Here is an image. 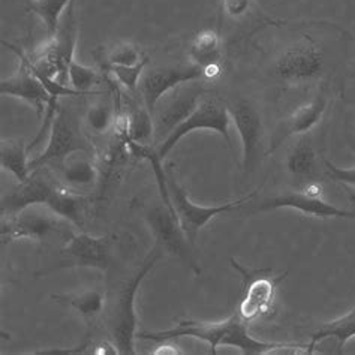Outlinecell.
<instances>
[{
    "mask_svg": "<svg viewBox=\"0 0 355 355\" xmlns=\"http://www.w3.org/2000/svg\"><path fill=\"white\" fill-rule=\"evenodd\" d=\"M139 339L166 342L177 338H193L210 345L211 354H216V348L220 345L239 348L246 355H263L279 349L288 348H306L307 345L300 343H275L261 342L252 338L248 330V322L240 315H231L225 321L220 322H200V321H180L177 327L162 331L139 333Z\"/></svg>",
    "mask_w": 355,
    "mask_h": 355,
    "instance_id": "1",
    "label": "cell"
},
{
    "mask_svg": "<svg viewBox=\"0 0 355 355\" xmlns=\"http://www.w3.org/2000/svg\"><path fill=\"white\" fill-rule=\"evenodd\" d=\"M161 249L156 245L146 257L137 272L120 285L119 291L108 309V330L114 347L121 355H134L138 318L135 312V295L148 272L156 266Z\"/></svg>",
    "mask_w": 355,
    "mask_h": 355,
    "instance_id": "2",
    "label": "cell"
},
{
    "mask_svg": "<svg viewBox=\"0 0 355 355\" xmlns=\"http://www.w3.org/2000/svg\"><path fill=\"white\" fill-rule=\"evenodd\" d=\"M83 130L80 120L72 113V110L64 108L60 104L58 114L53 120L46 148L40 156L32 159L31 170L33 171L45 166L54 171L64 162V159L77 152L95 155L93 146Z\"/></svg>",
    "mask_w": 355,
    "mask_h": 355,
    "instance_id": "3",
    "label": "cell"
},
{
    "mask_svg": "<svg viewBox=\"0 0 355 355\" xmlns=\"http://www.w3.org/2000/svg\"><path fill=\"white\" fill-rule=\"evenodd\" d=\"M68 220L55 214L49 205L33 204L9 216H3L2 220V243L17 240L44 241L51 236H63L69 239L73 232L68 230Z\"/></svg>",
    "mask_w": 355,
    "mask_h": 355,
    "instance_id": "4",
    "label": "cell"
},
{
    "mask_svg": "<svg viewBox=\"0 0 355 355\" xmlns=\"http://www.w3.org/2000/svg\"><path fill=\"white\" fill-rule=\"evenodd\" d=\"M143 216L156 240V246L179 259L195 275H200L201 270L192 255V245L186 237L175 211L165 205L164 201H155L143 205Z\"/></svg>",
    "mask_w": 355,
    "mask_h": 355,
    "instance_id": "5",
    "label": "cell"
},
{
    "mask_svg": "<svg viewBox=\"0 0 355 355\" xmlns=\"http://www.w3.org/2000/svg\"><path fill=\"white\" fill-rule=\"evenodd\" d=\"M204 87L198 80L183 83L173 90L166 92L165 95L156 102L152 113L153 117V141L155 147L161 144L164 139L173 132L175 126L189 117L193 110L198 107L200 101L204 96Z\"/></svg>",
    "mask_w": 355,
    "mask_h": 355,
    "instance_id": "6",
    "label": "cell"
},
{
    "mask_svg": "<svg viewBox=\"0 0 355 355\" xmlns=\"http://www.w3.org/2000/svg\"><path fill=\"white\" fill-rule=\"evenodd\" d=\"M230 121L231 114L228 104L216 96H202L198 107L193 110V113L189 117H186L179 126H175L173 132L156 147L157 153L164 159L183 137L198 129L216 130L218 134L225 138L227 144L231 147L232 141L230 135Z\"/></svg>",
    "mask_w": 355,
    "mask_h": 355,
    "instance_id": "7",
    "label": "cell"
},
{
    "mask_svg": "<svg viewBox=\"0 0 355 355\" xmlns=\"http://www.w3.org/2000/svg\"><path fill=\"white\" fill-rule=\"evenodd\" d=\"M166 175H168V180H166L168 192H170V198L174 205L175 214L177 218H179V222L184 231V234L188 237L192 246L195 245V240H197L201 228L207 225L213 218L234 210L243 204H248L252 198L255 197V192H252L250 195H248V197L239 198L236 201H230L220 205H211V207H204V205H197L189 200L188 193H186V191L179 184V182L175 180V175L171 170L166 171Z\"/></svg>",
    "mask_w": 355,
    "mask_h": 355,
    "instance_id": "8",
    "label": "cell"
},
{
    "mask_svg": "<svg viewBox=\"0 0 355 355\" xmlns=\"http://www.w3.org/2000/svg\"><path fill=\"white\" fill-rule=\"evenodd\" d=\"M231 120L239 132L243 150V171L255 173L264 156V125L259 110L254 102L237 98L228 104Z\"/></svg>",
    "mask_w": 355,
    "mask_h": 355,
    "instance_id": "9",
    "label": "cell"
},
{
    "mask_svg": "<svg viewBox=\"0 0 355 355\" xmlns=\"http://www.w3.org/2000/svg\"><path fill=\"white\" fill-rule=\"evenodd\" d=\"M324 71L321 50L311 38H303L279 55L275 62V77L285 83H307L320 78Z\"/></svg>",
    "mask_w": 355,
    "mask_h": 355,
    "instance_id": "10",
    "label": "cell"
},
{
    "mask_svg": "<svg viewBox=\"0 0 355 355\" xmlns=\"http://www.w3.org/2000/svg\"><path fill=\"white\" fill-rule=\"evenodd\" d=\"M3 45L9 46L14 53H17L18 59H20V67H18L14 76L0 81V93L26 101L27 104H31L36 110L40 117H44L46 107L58 105L59 101L51 99L50 93L46 92L38 76L33 72L29 54H26L12 44L3 42Z\"/></svg>",
    "mask_w": 355,
    "mask_h": 355,
    "instance_id": "11",
    "label": "cell"
},
{
    "mask_svg": "<svg viewBox=\"0 0 355 355\" xmlns=\"http://www.w3.org/2000/svg\"><path fill=\"white\" fill-rule=\"evenodd\" d=\"M277 209H294L316 218H339L355 220L354 211L339 209L329 201H325L321 195V188L315 183L306 186V189L302 192H288L266 198L258 202L252 211H272Z\"/></svg>",
    "mask_w": 355,
    "mask_h": 355,
    "instance_id": "12",
    "label": "cell"
},
{
    "mask_svg": "<svg viewBox=\"0 0 355 355\" xmlns=\"http://www.w3.org/2000/svg\"><path fill=\"white\" fill-rule=\"evenodd\" d=\"M60 255L62 259L58 268L86 267L107 272L113 255V240L108 236L93 237L87 232L72 234L64 243Z\"/></svg>",
    "mask_w": 355,
    "mask_h": 355,
    "instance_id": "13",
    "label": "cell"
},
{
    "mask_svg": "<svg viewBox=\"0 0 355 355\" xmlns=\"http://www.w3.org/2000/svg\"><path fill=\"white\" fill-rule=\"evenodd\" d=\"M204 78V68L198 64H177V67H157L148 69L143 73L138 84L139 95L143 98L147 110L153 113L156 102L161 99L166 92L180 86L183 83H189Z\"/></svg>",
    "mask_w": 355,
    "mask_h": 355,
    "instance_id": "14",
    "label": "cell"
},
{
    "mask_svg": "<svg viewBox=\"0 0 355 355\" xmlns=\"http://www.w3.org/2000/svg\"><path fill=\"white\" fill-rule=\"evenodd\" d=\"M232 267L237 268L243 275V277L249 280V285L240 302V316L246 322L255 321L258 318L270 316L273 312V303L276 297L277 285L285 279L286 273L280 275L279 277H268V276H258L261 272H249L243 268L237 261L231 259Z\"/></svg>",
    "mask_w": 355,
    "mask_h": 355,
    "instance_id": "15",
    "label": "cell"
},
{
    "mask_svg": "<svg viewBox=\"0 0 355 355\" xmlns=\"http://www.w3.org/2000/svg\"><path fill=\"white\" fill-rule=\"evenodd\" d=\"M59 179L50 168L33 170L29 179L18 183L12 191L2 197V214L9 216L33 204H45L59 186Z\"/></svg>",
    "mask_w": 355,
    "mask_h": 355,
    "instance_id": "16",
    "label": "cell"
},
{
    "mask_svg": "<svg viewBox=\"0 0 355 355\" xmlns=\"http://www.w3.org/2000/svg\"><path fill=\"white\" fill-rule=\"evenodd\" d=\"M325 110L327 96L321 92L320 95H316L311 102L298 107L291 116L282 121V125L275 130V134L270 138V146L267 152L273 153L286 141L288 138L309 132L312 128L320 123Z\"/></svg>",
    "mask_w": 355,
    "mask_h": 355,
    "instance_id": "17",
    "label": "cell"
},
{
    "mask_svg": "<svg viewBox=\"0 0 355 355\" xmlns=\"http://www.w3.org/2000/svg\"><path fill=\"white\" fill-rule=\"evenodd\" d=\"M54 174L64 188L80 193L95 189L99 184L98 162L93 155L84 152H77L64 159L58 170H54Z\"/></svg>",
    "mask_w": 355,
    "mask_h": 355,
    "instance_id": "18",
    "label": "cell"
},
{
    "mask_svg": "<svg viewBox=\"0 0 355 355\" xmlns=\"http://www.w3.org/2000/svg\"><path fill=\"white\" fill-rule=\"evenodd\" d=\"M129 156L132 155L129 152L128 144L120 137L114 135L105 147L104 155L96 161L99 166V200H104L108 193L114 192L129 164Z\"/></svg>",
    "mask_w": 355,
    "mask_h": 355,
    "instance_id": "19",
    "label": "cell"
},
{
    "mask_svg": "<svg viewBox=\"0 0 355 355\" xmlns=\"http://www.w3.org/2000/svg\"><path fill=\"white\" fill-rule=\"evenodd\" d=\"M45 205H49L55 214H59L62 219L68 220L71 225L80 230L84 228L89 200L83 193L64 188L62 183H59Z\"/></svg>",
    "mask_w": 355,
    "mask_h": 355,
    "instance_id": "20",
    "label": "cell"
},
{
    "mask_svg": "<svg viewBox=\"0 0 355 355\" xmlns=\"http://www.w3.org/2000/svg\"><path fill=\"white\" fill-rule=\"evenodd\" d=\"M51 298L55 303L72 307L89 325L95 324L107 311V297L96 288L71 294H53Z\"/></svg>",
    "mask_w": 355,
    "mask_h": 355,
    "instance_id": "21",
    "label": "cell"
},
{
    "mask_svg": "<svg viewBox=\"0 0 355 355\" xmlns=\"http://www.w3.org/2000/svg\"><path fill=\"white\" fill-rule=\"evenodd\" d=\"M285 166L295 179L312 180L316 174L318 157L309 135H300L286 153Z\"/></svg>",
    "mask_w": 355,
    "mask_h": 355,
    "instance_id": "22",
    "label": "cell"
},
{
    "mask_svg": "<svg viewBox=\"0 0 355 355\" xmlns=\"http://www.w3.org/2000/svg\"><path fill=\"white\" fill-rule=\"evenodd\" d=\"M29 153V146H26L23 139H2L0 144V165L12 174L18 183L26 182L32 174Z\"/></svg>",
    "mask_w": 355,
    "mask_h": 355,
    "instance_id": "23",
    "label": "cell"
},
{
    "mask_svg": "<svg viewBox=\"0 0 355 355\" xmlns=\"http://www.w3.org/2000/svg\"><path fill=\"white\" fill-rule=\"evenodd\" d=\"M117 105L114 101L102 93L101 98L93 102L83 117L84 129L95 137H104L114 129Z\"/></svg>",
    "mask_w": 355,
    "mask_h": 355,
    "instance_id": "24",
    "label": "cell"
},
{
    "mask_svg": "<svg viewBox=\"0 0 355 355\" xmlns=\"http://www.w3.org/2000/svg\"><path fill=\"white\" fill-rule=\"evenodd\" d=\"M220 54V36L216 31L207 29L195 35L189 50L192 63L198 64L201 68H207L210 64H219Z\"/></svg>",
    "mask_w": 355,
    "mask_h": 355,
    "instance_id": "25",
    "label": "cell"
},
{
    "mask_svg": "<svg viewBox=\"0 0 355 355\" xmlns=\"http://www.w3.org/2000/svg\"><path fill=\"white\" fill-rule=\"evenodd\" d=\"M336 339L339 348H343L348 340L355 338V309L339 320L324 324L320 330L311 336V342L307 345V354H312L315 347L325 339Z\"/></svg>",
    "mask_w": 355,
    "mask_h": 355,
    "instance_id": "26",
    "label": "cell"
},
{
    "mask_svg": "<svg viewBox=\"0 0 355 355\" xmlns=\"http://www.w3.org/2000/svg\"><path fill=\"white\" fill-rule=\"evenodd\" d=\"M71 2L72 0H33L31 2L29 9L42 20L49 38H53L58 32L63 9Z\"/></svg>",
    "mask_w": 355,
    "mask_h": 355,
    "instance_id": "27",
    "label": "cell"
},
{
    "mask_svg": "<svg viewBox=\"0 0 355 355\" xmlns=\"http://www.w3.org/2000/svg\"><path fill=\"white\" fill-rule=\"evenodd\" d=\"M129 139L137 143L148 144L153 139V117L144 102L129 111Z\"/></svg>",
    "mask_w": 355,
    "mask_h": 355,
    "instance_id": "28",
    "label": "cell"
},
{
    "mask_svg": "<svg viewBox=\"0 0 355 355\" xmlns=\"http://www.w3.org/2000/svg\"><path fill=\"white\" fill-rule=\"evenodd\" d=\"M68 76H69L71 86L76 90L84 93V95L98 96L102 93V92L93 90V86H96L99 83V72L96 69L84 67V64L76 62V59H73L69 64Z\"/></svg>",
    "mask_w": 355,
    "mask_h": 355,
    "instance_id": "29",
    "label": "cell"
},
{
    "mask_svg": "<svg viewBox=\"0 0 355 355\" xmlns=\"http://www.w3.org/2000/svg\"><path fill=\"white\" fill-rule=\"evenodd\" d=\"M148 63L147 58H143V60L134 64V67H120V64H110L108 71L113 73L116 80L125 86L129 92H137L139 80H141L146 64Z\"/></svg>",
    "mask_w": 355,
    "mask_h": 355,
    "instance_id": "30",
    "label": "cell"
},
{
    "mask_svg": "<svg viewBox=\"0 0 355 355\" xmlns=\"http://www.w3.org/2000/svg\"><path fill=\"white\" fill-rule=\"evenodd\" d=\"M141 60H143L141 53L138 51V49L134 44H129V42L116 45L108 54V63L120 64V67H134V64L139 63Z\"/></svg>",
    "mask_w": 355,
    "mask_h": 355,
    "instance_id": "31",
    "label": "cell"
},
{
    "mask_svg": "<svg viewBox=\"0 0 355 355\" xmlns=\"http://www.w3.org/2000/svg\"><path fill=\"white\" fill-rule=\"evenodd\" d=\"M252 6V0H222V11L232 20L245 17Z\"/></svg>",
    "mask_w": 355,
    "mask_h": 355,
    "instance_id": "32",
    "label": "cell"
},
{
    "mask_svg": "<svg viewBox=\"0 0 355 355\" xmlns=\"http://www.w3.org/2000/svg\"><path fill=\"white\" fill-rule=\"evenodd\" d=\"M324 165H325L327 174H329L333 180L355 186V168L336 166L333 162L327 161V159H324Z\"/></svg>",
    "mask_w": 355,
    "mask_h": 355,
    "instance_id": "33",
    "label": "cell"
},
{
    "mask_svg": "<svg viewBox=\"0 0 355 355\" xmlns=\"http://www.w3.org/2000/svg\"><path fill=\"white\" fill-rule=\"evenodd\" d=\"M89 347V342H86V343H83V345H80V347H77V348H73V349H63V351H60V349H49V351H38L36 354H45V355H55V354H81V352H84V349H86Z\"/></svg>",
    "mask_w": 355,
    "mask_h": 355,
    "instance_id": "34",
    "label": "cell"
},
{
    "mask_svg": "<svg viewBox=\"0 0 355 355\" xmlns=\"http://www.w3.org/2000/svg\"><path fill=\"white\" fill-rule=\"evenodd\" d=\"M155 355H162V354H171V355H177V354H183L179 348L174 347V345H162L159 347L156 351H153Z\"/></svg>",
    "mask_w": 355,
    "mask_h": 355,
    "instance_id": "35",
    "label": "cell"
}]
</instances>
